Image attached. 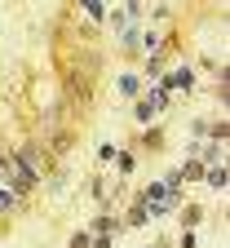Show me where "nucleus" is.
<instances>
[{"mask_svg": "<svg viewBox=\"0 0 230 248\" xmlns=\"http://www.w3.org/2000/svg\"><path fill=\"white\" fill-rule=\"evenodd\" d=\"M14 204H18V195H14V191H9V186H5V191H0V213H9Z\"/></svg>", "mask_w": 230, "mask_h": 248, "instance_id": "nucleus-1", "label": "nucleus"}, {"mask_svg": "<svg viewBox=\"0 0 230 248\" xmlns=\"http://www.w3.org/2000/svg\"><path fill=\"white\" fill-rule=\"evenodd\" d=\"M71 248H89V235H76V239H71Z\"/></svg>", "mask_w": 230, "mask_h": 248, "instance_id": "nucleus-2", "label": "nucleus"}]
</instances>
